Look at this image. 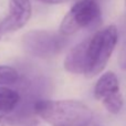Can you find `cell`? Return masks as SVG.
<instances>
[{
	"label": "cell",
	"mask_w": 126,
	"mask_h": 126,
	"mask_svg": "<svg viewBox=\"0 0 126 126\" xmlns=\"http://www.w3.org/2000/svg\"><path fill=\"white\" fill-rule=\"evenodd\" d=\"M42 2H46V3H61V2H64L66 0H40Z\"/></svg>",
	"instance_id": "8fae6325"
},
{
	"label": "cell",
	"mask_w": 126,
	"mask_h": 126,
	"mask_svg": "<svg viewBox=\"0 0 126 126\" xmlns=\"http://www.w3.org/2000/svg\"><path fill=\"white\" fill-rule=\"evenodd\" d=\"M19 80V73L12 66L0 65V86L12 85Z\"/></svg>",
	"instance_id": "ba28073f"
},
{
	"label": "cell",
	"mask_w": 126,
	"mask_h": 126,
	"mask_svg": "<svg viewBox=\"0 0 126 126\" xmlns=\"http://www.w3.org/2000/svg\"><path fill=\"white\" fill-rule=\"evenodd\" d=\"M22 46L26 52L38 58H48L59 52L63 40L58 34L43 30H34L26 33L22 38Z\"/></svg>",
	"instance_id": "277c9868"
},
{
	"label": "cell",
	"mask_w": 126,
	"mask_h": 126,
	"mask_svg": "<svg viewBox=\"0 0 126 126\" xmlns=\"http://www.w3.org/2000/svg\"><path fill=\"white\" fill-rule=\"evenodd\" d=\"M8 15L0 23V33L15 32L22 29L32 15L30 0H9Z\"/></svg>",
	"instance_id": "5b68a950"
},
{
	"label": "cell",
	"mask_w": 126,
	"mask_h": 126,
	"mask_svg": "<svg viewBox=\"0 0 126 126\" xmlns=\"http://www.w3.org/2000/svg\"><path fill=\"white\" fill-rule=\"evenodd\" d=\"M101 9L95 0H79L65 13L60 23V34L72 35L100 19Z\"/></svg>",
	"instance_id": "3957f363"
},
{
	"label": "cell",
	"mask_w": 126,
	"mask_h": 126,
	"mask_svg": "<svg viewBox=\"0 0 126 126\" xmlns=\"http://www.w3.org/2000/svg\"><path fill=\"white\" fill-rule=\"evenodd\" d=\"M0 37H1V33H0Z\"/></svg>",
	"instance_id": "4fadbf2b"
},
{
	"label": "cell",
	"mask_w": 126,
	"mask_h": 126,
	"mask_svg": "<svg viewBox=\"0 0 126 126\" xmlns=\"http://www.w3.org/2000/svg\"><path fill=\"white\" fill-rule=\"evenodd\" d=\"M124 3H125V9H126V0H124Z\"/></svg>",
	"instance_id": "7c38bea8"
},
{
	"label": "cell",
	"mask_w": 126,
	"mask_h": 126,
	"mask_svg": "<svg viewBox=\"0 0 126 126\" xmlns=\"http://www.w3.org/2000/svg\"><path fill=\"white\" fill-rule=\"evenodd\" d=\"M9 124H10V120L4 115H0V126H9Z\"/></svg>",
	"instance_id": "30bf717a"
},
{
	"label": "cell",
	"mask_w": 126,
	"mask_h": 126,
	"mask_svg": "<svg viewBox=\"0 0 126 126\" xmlns=\"http://www.w3.org/2000/svg\"><path fill=\"white\" fill-rule=\"evenodd\" d=\"M120 93V83H118L117 76L112 71L103 73L96 81L95 86H94V96L96 100L101 102Z\"/></svg>",
	"instance_id": "8992f818"
},
{
	"label": "cell",
	"mask_w": 126,
	"mask_h": 126,
	"mask_svg": "<svg viewBox=\"0 0 126 126\" xmlns=\"http://www.w3.org/2000/svg\"><path fill=\"white\" fill-rule=\"evenodd\" d=\"M20 102L17 91L8 86H0V115L11 113Z\"/></svg>",
	"instance_id": "52a82bcc"
},
{
	"label": "cell",
	"mask_w": 126,
	"mask_h": 126,
	"mask_svg": "<svg viewBox=\"0 0 126 126\" xmlns=\"http://www.w3.org/2000/svg\"><path fill=\"white\" fill-rule=\"evenodd\" d=\"M117 28L114 24H110L76 44L82 57L84 75L86 78H93L105 69L117 44Z\"/></svg>",
	"instance_id": "6da1fadb"
},
{
	"label": "cell",
	"mask_w": 126,
	"mask_h": 126,
	"mask_svg": "<svg viewBox=\"0 0 126 126\" xmlns=\"http://www.w3.org/2000/svg\"><path fill=\"white\" fill-rule=\"evenodd\" d=\"M118 64L122 67V70L126 71V40L121 48L120 54H118Z\"/></svg>",
	"instance_id": "9c48e42d"
},
{
	"label": "cell",
	"mask_w": 126,
	"mask_h": 126,
	"mask_svg": "<svg viewBox=\"0 0 126 126\" xmlns=\"http://www.w3.org/2000/svg\"><path fill=\"white\" fill-rule=\"evenodd\" d=\"M34 112L51 126H87L93 112L76 100H41L35 102Z\"/></svg>",
	"instance_id": "7a4b0ae2"
}]
</instances>
